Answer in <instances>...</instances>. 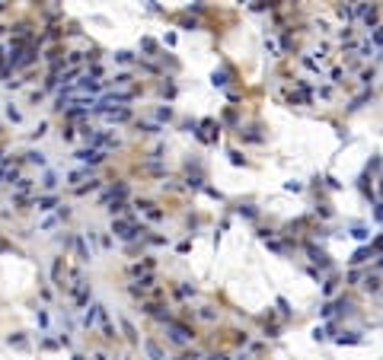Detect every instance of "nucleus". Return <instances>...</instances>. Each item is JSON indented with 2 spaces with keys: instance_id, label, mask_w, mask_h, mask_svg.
I'll return each instance as SVG.
<instances>
[{
  "instance_id": "nucleus-17",
  "label": "nucleus",
  "mask_w": 383,
  "mask_h": 360,
  "mask_svg": "<svg viewBox=\"0 0 383 360\" xmlns=\"http://www.w3.org/2000/svg\"><path fill=\"white\" fill-rule=\"evenodd\" d=\"M0 54H4V51H0Z\"/></svg>"
},
{
  "instance_id": "nucleus-14",
  "label": "nucleus",
  "mask_w": 383,
  "mask_h": 360,
  "mask_svg": "<svg viewBox=\"0 0 383 360\" xmlns=\"http://www.w3.org/2000/svg\"><path fill=\"white\" fill-rule=\"evenodd\" d=\"M29 159H32V163H38V166H45V156H42V153H29Z\"/></svg>"
},
{
  "instance_id": "nucleus-10",
  "label": "nucleus",
  "mask_w": 383,
  "mask_h": 360,
  "mask_svg": "<svg viewBox=\"0 0 383 360\" xmlns=\"http://www.w3.org/2000/svg\"><path fill=\"white\" fill-rule=\"evenodd\" d=\"M86 178H93V175L80 169V172H74V175H70V185H77V188H80V182H86Z\"/></svg>"
},
{
  "instance_id": "nucleus-16",
  "label": "nucleus",
  "mask_w": 383,
  "mask_h": 360,
  "mask_svg": "<svg viewBox=\"0 0 383 360\" xmlns=\"http://www.w3.org/2000/svg\"><path fill=\"white\" fill-rule=\"evenodd\" d=\"M0 32H4V26H0Z\"/></svg>"
},
{
  "instance_id": "nucleus-4",
  "label": "nucleus",
  "mask_w": 383,
  "mask_h": 360,
  "mask_svg": "<svg viewBox=\"0 0 383 360\" xmlns=\"http://www.w3.org/2000/svg\"><path fill=\"white\" fill-rule=\"evenodd\" d=\"M32 178H16V182H13V198H16V201H26V198L29 195H32Z\"/></svg>"
},
{
  "instance_id": "nucleus-9",
  "label": "nucleus",
  "mask_w": 383,
  "mask_h": 360,
  "mask_svg": "<svg viewBox=\"0 0 383 360\" xmlns=\"http://www.w3.org/2000/svg\"><path fill=\"white\" fill-rule=\"evenodd\" d=\"M307 252H310V258H313L316 265H329V262H326V252H319V249H313V246H310Z\"/></svg>"
},
{
  "instance_id": "nucleus-5",
  "label": "nucleus",
  "mask_w": 383,
  "mask_h": 360,
  "mask_svg": "<svg viewBox=\"0 0 383 360\" xmlns=\"http://www.w3.org/2000/svg\"><path fill=\"white\" fill-rule=\"evenodd\" d=\"M291 102H294V105H307L310 102V99H313V89H310V86H304V83H300L297 89H291Z\"/></svg>"
},
{
  "instance_id": "nucleus-2",
  "label": "nucleus",
  "mask_w": 383,
  "mask_h": 360,
  "mask_svg": "<svg viewBox=\"0 0 383 360\" xmlns=\"http://www.w3.org/2000/svg\"><path fill=\"white\" fill-rule=\"evenodd\" d=\"M19 178V166L13 159H0V185H13Z\"/></svg>"
},
{
  "instance_id": "nucleus-8",
  "label": "nucleus",
  "mask_w": 383,
  "mask_h": 360,
  "mask_svg": "<svg viewBox=\"0 0 383 360\" xmlns=\"http://www.w3.org/2000/svg\"><path fill=\"white\" fill-rule=\"evenodd\" d=\"M55 204H58V198H55V195H42V198H35V207H38V211H52Z\"/></svg>"
},
{
  "instance_id": "nucleus-3",
  "label": "nucleus",
  "mask_w": 383,
  "mask_h": 360,
  "mask_svg": "<svg viewBox=\"0 0 383 360\" xmlns=\"http://www.w3.org/2000/svg\"><path fill=\"white\" fill-rule=\"evenodd\" d=\"M80 163H89V166H96V163H103L106 159V150H96V147H86V150H77L74 153Z\"/></svg>"
},
{
  "instance_id": "nucleus-1",
  "label": "nucleus",
  "mask_w": 383,
  "mask_h": 360,
  "mask_svg": "<svg viewBox=\"0 0 383 360\" xmlns=\"http://www.w3.org/2000/svg\"><path fill=\"white\" fill-rule=\"evenodd\" d=\"M112 233L118 239H134L140 233V226L137 223H131V220H112Z\"/></svg>"
},
{
  "instance_id": "nucleus-13",
  "label": "nucleus",
  "mask_w": 383,
  "mask_h": 360,
  "mask_svg": "<svg viewBox=\"0 0 383 360\" xmlns=\"http://www.w3.org/2000/svg\"><path fill=\"white\" fill-rule=\"evenodd\" d=\"M115 61H122V64H128V61H131V51H118V54H115Z\"/></svg>"
},
{
  "instance_id": "nucleus-12",
  "label": "nucleus",
  "mask_w": 383,
  "mask_h": 360,
  "mask_svg": "<svg viewBox=\"0 0 383 360\" xmlns=\"http://www.w3.org/2000/svg\"><path fill=\"white\" fill-rule=\"evenodd\" d=\"M214 86H227V74H217L214 71Z\"/></svg>"
},
{
  "instance_id": "nucleus-15",
  "label": "nucleus",
  "mask_w": 383,
  "mask_h": 360,
  "mask_svg": "<svg viewBox=\"0 0 383 360\" xmlns=\"http://www.w3.org/2000/svg\"><path fill=\"white\" fill-rule=\"evenodd\" d=\"M217 360H227V357H217Z\"/></svg>"
},
{
  "instance_id": "nucleus-6",
  "label": "nucleus",
  "mask_w": 383,
  "mask_h": 360,
  "mask_svg": "<svg viewBox=\"0 0 383 360\" xmlns=\"http://www.w3.org/2000/svg\"><path fill=\"white\" fill-rule=\"evenodd\" d=\"M169 332H173V341H179V344L192 341V332H188L185 325H176V322H169Z\"/></svg>"
},
{
  "instance_id": "nucleus-7",
  "label": "nucleus",
  "mask_w": 383,
  "mask_h": 360,
  "mask_svg": "<svg viewBox=\"0 0 383 360\" xmlns=\"http://www.w3.org/2000/svg\"><path fill=\"white\" fill-rule=\"evenodd\" d=\"M99 115H103L106 122H128V118H131L128 108H109V112H99Z\"/></svg>"
},
{
  "instance_id": "nucleus-11",
  "label": "nucleus",
  "mask_w": 383,
  "mask_h": 360,
  "mask_svg": "<svg viewBox=\"0 0 383 360\" xmlns=\"http://www.w3.org/2000/svg\"><path fill=\"white\" fill-rule=\"evenodd\" d=\"M42 185H45V188H55V185H58V178H55V172H48V175H45V182H42Z\"/></svg>"
}]
</instances>
